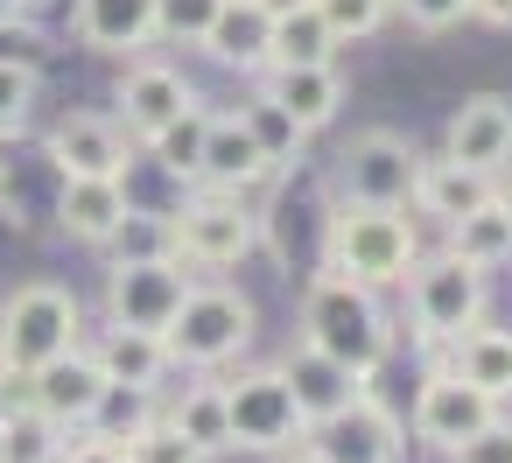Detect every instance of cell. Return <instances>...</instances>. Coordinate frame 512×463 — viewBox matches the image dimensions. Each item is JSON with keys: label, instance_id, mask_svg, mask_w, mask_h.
Returning a JSON list of instances; mask_svg holds the SVG:
<instances>
[{"label": "cell", "instance_id": "6da1fadb", "mask_svg": "<svg viewBox=\"0 0 512 463\" xmlns=\"http://www.w3.org/2000/svg\"><path fill=\"white\" fill-rule=\"evenodd\" d=\"M421 260V232L407 211L379 204H337L323 218V274H344L358 288H393Z\"/></svg>", "mask_w": 512, "mask_h": 463}, {"label": "cell", "instance_id": "7a4b0ae2", "mask_svg": "<svg viewBox=\"0 0 512 463\" xmlns=\"http://www.w3.org/2000/svg\"><path fill=\"white\" fill-rule=\"evenodd\" d=\"M302 344H316L323 358H337L351 372H379L386 351H393V323L372 302V288L316 267L309 288H302Z\"/></svg>", "mask_w": 512, "mask_h": 463}, {"label": "cell", "instance_id": "3957f363", "mask_svg": "<svg viewBox=\"0 0 512 463\" xmlns=\"http://www.w3.org/2000/svg\"><path fill=\"white\" fill-rule=\"evenodd\" d=\"M253 330H260V309H253L246 288H232V281H197V288L183 295L176 323L162 330V344H169V365L211 372V365H232V358L253 344Z\"/></svg>", "mask_w": 512, "mask_h": 463}, {"label": "cell", "instance_id": "277c9868", "mask_svg": "<svg viewBox=\"0 0 512 463\" xmlns=\"http://www.w3.org/2000/svg\"><path fill=\"white\" fill-rule=\"evenodd\" d=\"M484 302H491V274L470 267L463 253H421L407 267V309H414V337L421 351L428 344H456L470 323H484Z\"/></svg>", "mask_w": 512, "mask_h": 463}, {"label": "cell", "instance_id": "5b68a950", "mask_svg": "<svg viewBox=\"0 0 512 463\" xmlns=\"http://www.w3.org/2000/svg\"><path fill=\"white\" fill-rule=\"evenodd\" d=\"M421 148L400 127H365L337 148L330 169V197L337 204H379V211H407L414 204V176H421Z\"/></svg>", "mask_w": 512, "mask_h": 463}, {"label": "cell", "instance_id": "8992f818", "mask_svg": "<svg viewBox=\"0 0 512 463\" xmlns=\"http://www.w3.org/2000/svg\"><path fill=\"white\" fill-rule=\"evenodd\" d=\"M197 197L176 218V260L190 274H225L260 246V211L246 204V190H218V183H190Z\"/></svg>", "mask_w": 512, "mask_h": 463}, {"label": "cell", "instance_id": "52a82bcc", "mask_svg": "<svg viewBox=\"0 0 512 463\" xmlns=\"http://www.w3.org/2000/svg\"><path fill=\"white\" fill-rule=\"evenodd\" d=\"M78 344H85V302L64 281H29L0 309V358L15 372H36V365H50Z\"/></svg>", "mask_w": 512, "mask_h": 463}, {"label": "cell", "instance_id": "ba28073f", "mask_svg": "<svg viewBox=\"0 0 512 463\" xmlns=\"http://www.w3.org/2000/svg\"><path fill=\"white\" fill-rule=\"evenodd\" d=\"M225 407H232V449L281 456V449L309 442V421H302L281 365H246L239 379H225Z\"/></svg>", "mask_w": 512, "mask_h": 463}, {"label": "cell", "instance_id": "9c48e42d", "mask_svg": "<svg viewBox=\"0 0 512 463\" xmlns=\"http://www.w3.org/2000/svg\"><path fill=\"white\" fill-rule=\"evenodd\" d=\"M197 288V274L169 253V260H106V323H127V330H169L183 295Z\"/></svg>", "mask_w": 512, "mask_h": 463}, {"label": "cell", "instance_id": "30bf717a", "mask_svg": "<svg viewBox=\"0 0 512 463\" xmlns=\"http://www.w3.org/2000/svg\"><path fill=\"white\" fill-rule=\"evenodd\" d=\"M498 414H505V400H491V393L470 386L463 372H428L421 393H414V435H421L428 449H456V442H470L477 428H491Z\"/></svg>", "mask_w": 512, "mask_h": 463}, {"label": "cell", "instance_id": "8fae6325", "mask_svg": "<svg viewBox=\"0 0 512 463\" xmlns=\"http://www.w3.org/2000/svg\"><path fill=\"white\" fill-rule=\"evenodd\" d=\"M43 162L57 176H120L127 183V162H134V141L113 113H64L50 134H43Z\"/></svg>", "mask_w": 512, "mask_h": 463}, {"label": "cell", "instance_id": "7c38bea8", "mask_svg": "<svg viewBox=\"0 0 512 463\" xmlns=\"http://www.w3.org/2000/svg\"><path fill=\"white\" fill-rule=\"evenodd\" d=\"M113 99H120V113H113V120L127 127V141H141V148H148V141H155V134H162L169 120H183V113L197 106V85H190V78H183L176 64L134 57Z\"/></svg>", "mask_w": 512, "mask_h": 463}, {"label": "cell", "instance_id": "4fadbf2b", "mask_svg": "<svg viewBox=\"0 0 512 463\" xmlns=\"http://www.w3.org/2000/svg\"><path fill=\"white\" fill-rule=\"evenodd\" d=\"M99 393H106V372H99V358H92L85 344L64 351V358H50V365H36V372H22V400H29L43 421H57L64 435H78V428L92 421Z\"/></svg>", "mask_w": 512, "mask_h": 463}, {"label": "cell", "instance_id": "5bb4252c", "mask_svg": "<svg viewBox=\"0 0 512 463\" xmlns=\"http://www.w3.org/2000/svg\"><path fill=\"white\" fill-rule=\"evenodd\" d=\"M442 155L498 183V176L512 169V99H498V92L463 99V106L449 113V127H442Z\"/></svg>", "mask_w": 512, "mask_h": 463}, {"label": "cell", "instance_id": "9a60e30c", "mask_svg": "<svg viewBox=\"0 0 512 463\" xmlns=\"http://www.w3.org/2000/svg\"><path fill=\"white\" fill-rule=\"evenodd\" d=\"M309 449L323 463H400V421L372 393H358L344 414H330V421L309 428Z\"/></svg>", "mask_w": 512, "mask_h": 463}, {"label": "cell", "instance_id": "2e32d148", "mask_svg": "<svg viewBox=\"0 0 512 463\" xmlns=\"http://www.w3.org/2000/svg\"><path fill=\"white\" fill-rule=\"evenodd\" d=\"M281 379H288V393H295V407H302L309 428L330 421V414H344L358 393H372V372H351V365L323 358L316 344H295V351L281 358Z\"/></svg>", "mask_w": 512, "mask_h": 463}, {"label": "cell", "instance_id": "e0dca14e", "mask_svg": "<svg viewBox=\"0 0 512 463\" xmlns=\"http://www.w3.org/2000/svg\"><path fill=\"white\" fill-rule=\"evenodd\" d=\"M120 218H127V183L120 176H57V232L64 239L106 253Z\"/></svg>", "mask_w": 512, "mask_h": 463}, {"label": "cell", "instance_id": "ac0fdd59", "mask_svg": "<svg viewBox=\"0 0 512 463\" xmlns=\"http://www.w3.org/2000/svg\"><path fill=\"white\" fill-rule=\"evenodd\" d=\"M267 43H274V15L260 8V0H225V8L211 15V29H204V57L211 64H225V71H239V78H260L267 71Z\"/></svg>", "mask_w": 512, "mask_h": 463}, {"label": "cell", "instance_id": "d6986e66", "mask_svg": "<svg viewBox=\"0 0 512 463\" xmlns=\"http://www.w3.org/2000/svg\"><path fill=\"white\" fill-rule=\"evenodd\" d=\"M71 29L99 57H141L155 43V0H78Z\"/></svg>", "mask_w": 512, "mask_h": 463}, {"label": "cell", "instance_id": "ffe728a7", "mask_svg": "<svg viewBox=\"0 0 512 463\" xmlns=\"http://www.w3.org/2000/svg\"><path fill=\"white\" fill-rule=\"evenodd\" d=\"M260 92H267L281 113H295V127H302V134H316V127H330V120H337V106H344V71H337V64L260 71Z\"/></svg>", "mask_w": 512, "mask_h": 463}, {"label": "cell", "instance_id": "44dd1931", "mask_svg": "<svg viewBox=\"0 0 512 463\" xmlns=\"http://www.w3.org/2000/svg\"><path fill=\"white\" fill-rule=\"evenodd\" d=\"M267 176H274V162L260 155V141L246 134V120H239V113H211V127H204V176H197V183L253 190V183H267Z\"/></svg>", "mask_w": 512, "mask_h": 463}, {"label": "cell", "instance_id": "7402d4cb", "mask_svg": "<svg viewBox=\"0 0 512 463\" xmlns=\"http://www.w3.org/2000/svg\"><path fill=\"white\" fill-rule=\"evenodd\" d=\"M491 190H498L491 176H477V169H463V162H449V155H428L421 176H414V211H428L435 225H456V218L477 211Z\"/></svg>", "mask_w": 512, "mask_h": 463}, {"label": "cell", "instance_id": "603a6c76", "mask_svg": "<svg viewBox=\"0 0 512 463\" xmlns=\"http://www.w3.org/2000/svg\"><path fill=\"white\" fill-rule=\"evenodd\" d=\"M92 358H99V372H106V379L162 393V372H169V344H162L155 330H127V323H106V337L92 344Z\"/></svg>", "mask_w": 512, "mask_h": 463}, {"label": "cell", "instance_id": "cb8c5ba5", "mask_svg": "<svg viewBox=\"0 0 512 463\" xmlns=\"http://www.w3.org/2000/svg\"><path fill=\"white\" fill-rule=\"evenodd\" d=\"M449 372H463V379L484 386L491 400H512V330L470 323V330L449 344Z\"/></svg>", "mask_w": 512, "mask_h": 463}, {"label": "cell", "instance_id": "d4e9b609", "mask_svg": "<svg viewBox=\"0 0 512 463\" xmlns=\"http://www.w3.org/2000/svg\"><path fill=\"white\" fill-rule=\"evenodd\" d=\"M337 36H330V22L316 15V0L309 8H288V15H274V43H267V71H295V64H337Z\"/></svg>", "mask_w": 512, "mask_h": 463}, {"label": "cell", "instance_id": "484cf974", "mask_svg": "<svg viewBox=\"0 0 512 463\" xmlns=\"http://www.w3.org/2000/svg\"><path fill=\"white\" fill-rule=\"evenodd\" d=\"M169 421L204 449V456H225L232 449V407H225V379H190L183 400L169 407Z\"/></svg>", "mask_w": 512, "mask_h": 463}, {"label": "cell", "instance_id": "4316f807", "mask_svg": "<svg viewBox=\"0 0 512 463\" xmlns=\"http://www.w3.org/2000/svg\"><path fill=\"white\" fill-rule=\"evenodd\" d=\"M442 232H449V253H463V260H470V267H484V274L512 260V218H505L498 190H491L477 211H463L456 225H442Z\"/></svg>", "mask_w": 512, "mask_h": 463}, {"label": "cell", "instance_id": "83f0119b", "mask_svg": "<svg viewBox=\"0 0 512 463\" xmlns=\"http://www.w3.org/2000/svg\"><path fill=\"white\" fill-rule=\"evenodd\" d=\"M204 127H211V113H204V99H197L183 120H169V127L148 141V155L162 162V176H176V183H197V176H204Z\"/></svg>", "mask_w": 512, "mask_h": 463}, {"label": "cell", "instance_id": "f1b7e54d", "mask_svg": "<svg viewBox=\"0 0 512 463\" xmlns=\"http://www.w3.org/2000/svg\"><path fill=\"white\" fill-rule=\"evenodd\" d=\"M239 120H246V134L260 141V155H267L274 169H295V162H302V141H309V134H302L295 113H281L267 92H253V99L239 106Z\"/></svg>", "mask_w": 512, "mask_h": 463}, {"label": "cell", "instance_id": "f546056e", "mask_svg": "<svg viewBox=\"0 0 512 463\" xmlns=\"http://www.w3.org/2000/svg\"><path fill=\"white\" fill-rule=\"evenodd\" d=\"M57 449H64V428L43 421L29 400H15L0 421V463H57Z\"/></svg>", "mask_w": 512, "mask_h": 463}, {"label": "cell", "instance_id": "4dcf8cb0", "mask_svg": "<svg viewBox=\"0 0 512 463\" xmlns=\"http://www.w3.org/2000/svg\"><path fill=\"white\" fill-rule=\"evenodd\" d=\"M169 253H176V218H169V211L127 204L120 232L106 239V260H169Z\"/></svg>", "mask_w": 512, "mask_h": 463}, {"label": "cell", "instance_id": "1f68e13d", "mask_svg": "<svg viewBox=\"0 0 512 463\" xmlns=\"http://www.w3.org/2000/svg\"><path fill=\"white\" fill-rule=\"evenodd\" d=\"M162 407H155V393L148 386H120V379H106V393H99V407H92V435H113V442H127L134 428H148Z\"/></svg>", "mask_w": 512, "mask_h": 463}, {"label": "cell", "instance_id": "d6a6232c", "mask_svg": "<svg viewBox=\"0 0 512 463\" xmlns=\"http://www.w3.org/2000/svg\"><path fill=\"white\" fill-rule=\"evenodd\" d=\"M120 449H127V463H211V456H204V449H197L169 414H155L148 428H134Z\"/></svg>", "mask_w": 512, "mask_h": 463}, {"label": "cell", "instance_id": "836d02e7", "mask_svg": "<svg viewBox=\"0 0 512 463\" xmlns=\"http://www.w3.org/2000/svg\"><path fill=\"white\" fill-rule=\"evenodd\" d=\"M36 99H43V71H36V64H15V57H0V141L29 127Z\"/></svg>", "mask_w": 512, "mask_h": 463}, {"label": "cell", "instance_id": "e575fe53", "mask_svg": "<svg viewBox=\"0 0 512 463\" xmlns=\"http://www.w3.org/2000/svg\"><path fill=\"white\" fill-rule=\"evenodd\" d=\"M316 15L330 22L337 43H372L393 22V0H316Z\"/></svg>", "mask_w": 512, "mask_h": 463}, {"label": "cell", "instance_id": "d590c367", "mask_svg": "<svg viewBox=\"0 0 512 463\" xmlns=\"http://www.w3.org/2000/svg\"><path fill=\"white\" fill-rule=\"evenodd\" d=\"M225 8V0H155V43H204L211 15Z\"/></svg>", "mask_w": 512, "mask_h": 463}, {"label": "cell", "instance_id": "8d00e7d4", "mask_svg": "<svg viewBox=\"0 0 512 463\" xmlns=\"http://www.w3.org/2000/svg\"><path fill=\"white\" fill-rule=\"evenodd\" d=\"M449 463H512V414H498L491 428H477L470 442H456Z\"/></svg>", "mask_w": 512, "mask_h": 463}, {"label": "cell", "instance_id": "74e56055", "mask_svg": "<svg viewBox=\"0 0 512 463\" xmlns=\"http://www.w3.org/2000/svg\"><path fill=\"white\" fill-rule=\"evenodd\" d=\"M393 15H407L414 29L442 36V29H456V22L470 15V0H393Z\"/></svg>", "mask_w": 512, "mask_h": 463}, {"label": "cell", "instance_id": "f35d334b", "mask_svg": "<svg viewBox=\"0 0 512 463\" xmlns=\"http://www.w3.org/2000/svg\"><path fill=\"white\" fill-rule=\"evenodd\" d=\"M57 463H127V449H120L113 435H92V428H78V435H64Z\"/></svg>", "mask_w": 512, "mask_h": 463}, {"label": "cell", "instance_id": "ab89813d", "mask_svg": "<svg viewBox=\"0 0 512 463\" xmlns=\"http://www.w3.org/2000/svg\"><path fill=\"white\" fill-rule=\"evenodd\" d=\"M470 22H484V29H512V0H470Z\"/></svg>", "mask_w": 512, "mask_h": 463}, {"label": "cell", "instance_id": "60d3db41", "mask_svg": "<svg viewBox=\"0 0 512 463\" xmlns=\"http://www.w3.org/2000/svg\"><path fill=\"white\" fill-rule=\"evenodd\" d=\"M15 400H22V372L0 358V421H8V407H15Z\"/></svg>", "mask_w": 512, "mask_h": 463}, {"label": "cell", "instance_id": "b9f144b4", "mask_svg": "<svg viewBox=\"0 0 512 463\" xmlns=\"http://www.w3.org/2000/svg\"><path fill=\"white\" fill-rule=\"evenodd\" d=\"M29 8L36 0H0V29H29Z\"/></svg>", "mask_w": 512, "mask_h": 463}, {"label": "cell", "instance_id": "7bdbcfd3", "mask_svg": "<svg viewBox=\"0 0 512 463\" xmlns=\"http://www.w3.org/2000/svg\"><path fill=\"white\" fill-rule=\"evenodd\" d=\"M281 463H323V456H316L309 442H295V449H281Z\"/></svg>", "mask_w": 512, "mask_h": 463}, {"label": "cell", "instance_id": "ee69618b", "mask_svg": "<svg viewBox=\"0 0 512 463\" xmlns=\"http://www.w3.org/2000/svg\"><path fill=\"white\" fill-rule=\"evenodd\" d=\"M267 15H288V8H309V0H260Z\"/></svg>", "mask_w": 512, "mask_h": 463}, {"label": "cell", "instance_id": "f6af8a7d", "mask_svg": "<svg viewBox=\"0 0 512 463\" xmlns=\"http://www.w3.org/2000/svg\"><path fill=\"white\" fill-rule=\"evenodd\" d=\"M498 204H505V218H512V183H505V190H498Z\"/></svg>", "mask_w": 512, "mask_h": 463}]
</instances>
